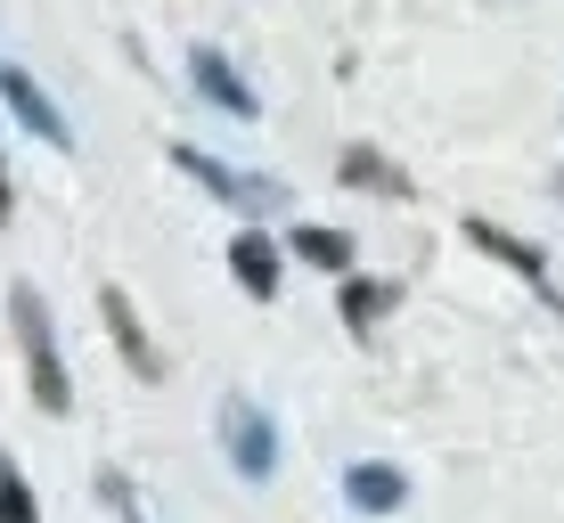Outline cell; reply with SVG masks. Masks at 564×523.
<instances>
[{"label":"cell","instance_id":"11","mask_svg":"<svg viewBox=\"0 0 564 523\" xmlns=\"http://www.w3.org/2000/svg\"><path fill=\"white\" fill-rule=\"evenodd\" d=\"M286 254H295V262H311V270H327V279H352L360 246H352V229H327V221H295V229H286Z\"/></svg>","mask_w":564,"mask_h":523},{"label":"cell","instance_id":"10","mask_svg":"<svg viewBox=\"0 0 564 523\" xmlns=\"http://www.w3.org/2000/svg\"><path fill=\"white\" fill-rule=\"evenodd\" d=\"M393 303H401V286L393 279H368V270H352V279H344L336 286V319L344 327H352V336L368 344V336H377V327L384 319H393Z\"/></svg>","mask_w":564,"mask_h":523},{"label":"cell","instance_id":"15","mask_svg":"<svg viewBox=\"0 0 564 523\" xmlns=\"http://www.w3.org/2000/svg\"><path fill=\"white\" fill-rule=\"evenodd\" d=\"M0 229H9V164H0Z\"/></svg>","mask_w":564,"mask_h":523},{"label":"cell","instance_id":"9","mask_svg":"<svg viewBox=\"0 0 564 523\" xmlns=\"http://www.w3.org/2000/svg\"><path fill=\"white\" fill-rule=\"evenodd\" d=\"M466 238H475V246H482L491 262H508L523 286H540V303H564L556 286H549V254H540L532 238H508V229H499V221H482V213H466Z\"/></svg>","mask_w":564,"mask_h":523},{"label":"cell","instance_id":"14","mask_svg":"<svg viewBox=\"0 0 564 523\" xmlns=\"http://www.w3.org/2000/svg\"><path fill=\"white\" fill-rule=\"evenodd\" d=\"M107 499L123 508V523H140V499H131V482H123V475H107Z\"/></svg>","mask_w":564,"mask_h":523},{"label":"cell","instance_id":"8","mask_svg":"<svg viewBox=\"0 0 564 523\" xmlns=\"http://www.w3.org/2000/svg\"><path fill=\"white\" fill-rule=\"evenodd\" d=\"M229 279H238V295H254V303H270L279 295V279H286V246L279 238H262L254 221L229 238Z\"/></svg>","mask_w":564,"mask_h":523},{"label":"cell","instance_id":"12","mask_svg":"<svg viewBox=\"0 0 564 523\" xmlns=\"http://www.w3.org/2000/svg\"><path fill=\"white\" fill-rule=\"evenodd\" d=\"M336 172H344L352 188H368V197H384V205H410V172H401L393 156H384V148H368V140H352V148H344V156H336Z\"/></svg>","mask_w":564,"mask_h":523},{"label":"cell","instance_id":"7","mask_svg":"<svg viewBox=\"0 0 564 523\" xmlns=\"http://www.w3.org/2000/svg\"><path fill=\"white\" fill-rule=\"evenodd\" d=\"M344 508L368 515V523L401 515L410 508V475H401L393 458H352V467H344Z\"/></svg>","mask_w":564,"mask_h":523},{"label":"cell","instance_id":"5","mask_svg":"<svg viewBox=\"0 0 564 523\" xmlns=\"http://www.w3.org/2000/svg\"><path fill=\"white\" fill-rule=\"evenodd\" d=\"M0 99H9V115L33 131V140H50V148H74V123H66V107L50 99L42 83H33V66H17V57H0Z\"/></svg>","mask_w":564,"mask_h":523},{"label":"cell","instance_id":"1","mask_svg":"<svg viewBox=\"0 0 564 523\" xmlns=\"http://www.w3.org/2000/svg\"><path fill=\"white\" fill-rule=\"evenodd\" d=\"M9 319H17V352H25V377H33V410L66 417L74 410V377H66V360H57V319H50V303H42L33 279L9 286Z\"/></svg>","mask_w":564,"mask_h":523},{"label":"cell","instance_id":"6","mask_svg":"<svg viewBox=\"0 0 564 523\" xmlns=\"http://www.w3.org/2000/svg\"><path fill=\"white\" fill-rule=\"evenodd\" d=\"M99 319H107V336H115V352L131 360V377H140V384H164V352L148 344V327H140V303H131L115 279H99Z\"/></svg>","mask_w":564,"mask_h":523},{"label":"cell","instance_id":"2","mask_svg":"<svg viewBox=\"0 0 564 523\" xmlns=\"http://www.w3.org/2000/svg\"><path fill=\"white\" fill-rule=\"evenodd\" d=\"M213 434H221V458H229L238 482H270V475H279V417H270L254 393L229 384L221 410H213Z\"/></svg>","mask_w":564,"mask_h":523},{"label":"cell","instance_id":"13","mask_svg":"<svg viewBox=\"0 0 564 523\" xmlns=\"http://www.w3.org/2000/svg\"><path fill=\"white\" fill-rule=\"evenodd\" d=\"M0 523H42V499H33V482L9 450H0Z\"/></svg>","mask_w":564,"mask_h":523},{"label":"cell","instance_id":"3","mask_svg":"<svg viewBox=\"0 0 564 523\" xmlns=\"http://www.w3.org/2000/svg\"><path fill=\"white\" fill-rule=\"evenodd\" d=\"M164 156L181 164L197 188H213V197H221L229 213H246V221H262V213H279V205H286V188L270 181V172H238V164H221V156H213V148H188V140H172Z\"/></svg>","mask_w":564,"mask_h":523},{"label":"cell","instance_id":"4","mask_svg":"<svg viewBox=\"0 0 564 523\" xmlns=\"http://www.w3.org/2000/svg\"><path fill=\"white\" fill-rule=\"evenodd\" d=\"M188 90H197V99H213L229 123H254V115H262L254 83L238 74V57H229L221 42H188Z\"/></svg>","mask_w":564,"mask_h":523}]
</instances>
